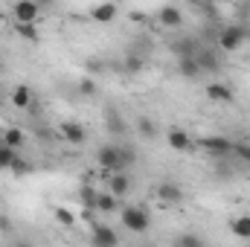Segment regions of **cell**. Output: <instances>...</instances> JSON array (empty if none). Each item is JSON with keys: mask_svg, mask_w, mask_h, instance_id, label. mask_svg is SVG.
Here are the masks:
<instances>
[{"mask_svg": "<svg viewBox=\"0 0 250 247\" xmlns=\"http://www.w3.org/2000/svg\"><path fill=\"white\" fill-rule=\"evenodd\" d=\"M134 160H137V154H134V148H131L128 143H108V145H102V148L96 151L99 169H102V172H114V175L125 172Z\"/></svg>", "mask_w": 250, "mask_h": 247, "instance_id": "obj_1", "label": "cell"}, {"mask_svg": "<svg viewBox=\"0 0 250 247\" xmlns=\"http://www.w3.org/2000/svg\"><path fill=\"white\" fill-rule=\"evenodd\" d=\"M248 38H250V26H245V23H227V26L218 29L215 47H218L221 53H236Z\"/></svg>", "mask_w": 250, "mask_h": 247, "instance_id": "obj_2", "label": "cell"}, {"mask_svg": "<svg viewBox=\"0 0 250 247\" xmlns=\"http://www.w3.org/2000/svg\"><path fill=\"white\" fill-rule=\"evenodd\" d=\"M120 215H123L125 230H131V233H146L151 227V218H148V212L143 206H125Z\"/></svg>", "mask_w": 250, "mask_h": 247, "instance_id": "obj_3", "label": "cell"}, {"mask_svg": "<svg viewBox=\"0 0 250 247\" xmlns=\"http://www.w3.org/2000/svg\"><path fill=\"white\" fill-rule=\"evenodd\" d=\"M195 62L201 67V73H218L221 70V50L218 47H201Z\"/></svg>", "mask_w": 250, "mask_h": 247, "instance_id": "obj_4", "label": "cell"}, {"mask_svg": "<svg viewBox=\"0 0 250 247\" xmlns=\"http://www.w3.org/2000/svg\"><path fill=\"white\" fill-rule=\"evenodd\" d=\"M201 47H204V44H201L195 35H184V38H178V41H172V44H169V50L178 56V62H181V59H195Z\"/></svg>", "mask_w": 250, "mask_h": 247, "instance_id": "obj_5", "label": "cell"}, {"mask_svg": "<svg viewBox=\"0 0 250 247\" xmlns=\"http://www.w3.org/2000/svg\"><path fill=\"white\" fill-rule=\"evenodd\" d=\"M38 12H41V6L32 3V0H18V3L12 6L15 23H35V21H38Z\"/></svg>", "mask_w": 250, "mask_h": 247, "instance_id": "obj_6", "label": "cell"}, {"mask_svg": "<svg viewBox=\"0 0 250 247\" xmlns=\"http://www.w3.org/2000/svg\"><path fill=\"white\" fill-rule=\"evenodd\" d=\"M59 134H62L64 143H70V145H82V143L87 140V131H84V125L73 123V120H67V123L59 125Z\"/></svg>", "mask_w": 250, "mask_h": 247, "instance_id": "obj_7", "label": "cell"}, {"mask_svg": "<svg viewBox=\"0 0 250 247\" xmlns=\"http://www.w3.org/2000/svg\"><path fill=\"white\" fill-rule=\"evenodd\" d=\"M90 245L93 247H120V236H117L111 227L99 224V227H93V233H90Z\"/></svg>", "mask_w": 250, "mask_h": 247, "instance_id": "obj_8", "label": "cell"}, {"mask_svg": "<svg viewBox=\"0 0 250 247\" xmlns=\"http://www.w3.org/2000/svg\"><path fill=\"white\" fill-rule=\"evenodd\" d=\"M157 198H160L163 204L175 206V204H181V201H184V189H181L178 184H172V181H163V184L157 186Z\"/></svg>", "mask_w": 250, "mask_h": 247, "instance_id": "obj_9", "label": "cell"}, {"mask_svg": "<svg viewBox=\"0 0 250 247\" xmlns=\"http://www.w3.org/2000/svg\"><path fill=\"white\" fill-rule=\"evenodd\" d=\"M207 99H212V102H233L236 93H233L230 84H224V82H212V84H207Z\"/></svg>", "mask_w": 250, "mask_h": 247, "instance_id": "obj_10", "label": "cell"}, {"mask_svg": "<svg viewBox=\"0 0 250 247\" xmlns=\"http://www.w3.org/2000/svg\"><path fill=\"white\" fill-rule=\"evenodd\" d=\"M198 143H201V148H207L209 154H227V151H233V143H230L227 137H201Z\"/></svg>", "mask_w": 250, "mask_h": 247, "instance_id": "obj_11", "label": "cell"}, {"mask_svg": "<svg viewBox=\"0 0 250 247\" xmlns=\"http://www.w3.org/2000/svg\"><path fill=\"white\" fill-rule=\"evenodd\" d=\"M108 192H111L114 198H125V195L131 192V178H128L125 172L111 175V178H108Z\"/></svg>", "mask_w": 250, "mask_h": 247, "instance_id": "obj_12", "label": "cell"}, {"mask_svg": "<svg viewBox=\"0 0 250 247\" xmlns=\"http://www.w3.org/2000/svg\"><path fill=\"white\" fill-rule=\"evenodd\" d=\"M157 21H160L163 26H172V29H175V26L184 23V12H181L178 6H163V9L157 12Z\"/></svg>", "mask_w": 250, "mask_h": 247, "instance_id": "obj_13", "label": "cell"}, {"mask_svg": "<svg viewBox=\"0 0 250 247\" xmlns=\"http://www.w3.org/2000/svg\"><path fill=\"white\" fill-rule=\"evenodd\" d=\"M12 105H15L18 111H26V108H32V87H26V84H18V87L12 90Z\"/></svg>", "mask_w": 250, "mask_h": 247, "instance_id": "obj_14", "label": "cell"}, {"mask_svg": "<svg viewBox=\"0 0 250 247\" xmlns=\"http://www.w3.org/2000/svg\"><path fill=\"white\" fill-rule=\"evenodd\" d=\"M175 151H187V148H192V137H189L184 128H172L169 131V140H166Z\"/></svg>", "mask_w": 250, "mask_h": 247, "instance_id": "obj_15", "label": "cell"}, {"mask_svg": "<svg viewBox=\"0 0 250 247\" xmlns=\"http://www.w3.org/2000/svg\"><path fill=\"white\" fill-rule=\"evenodd\" d=\"M117 12H120V9H117L114 3H102V6H93V9H90V18H93L96 23H111V21L117 18Z\"/></svg>", "mask_w": 250, "mask_h": 247, "instance_id": "obj_16", "label": "cell"}, {"mask_svg": "<svg viewBox=\"0 0 250 247\" xmlns=\"http://www.w3.org/2000/svg\"><path fill=\"white\" fill-rule=\"evenodd\" d=\"M120 209V198H114L108 189L102 192L99 189V195H96V212H117Z\"/></svg>", "mask_w": 250, "mask_h": 247, "instance_id": "obj_17", "label": "cell"}, {"mask_svg": "<svg viewBox=\"0 0 250 247\" xmlns=\"http://www.w3.org/2000/svg\"><path fill=\"white\" fill-rule=\"evenodd\" d=\"M23 143H26V134H23L21 128H6V131H3V145H6V148L18 151Z\"/></svg>", "mask_w": 250, "mask_h": 247, "instance_id": "obj_18", "label": "cell"}, {"mask_svg": "<svg viewBox=\"0 0 250 247\" xmlns=\"http://www.w3.org/2000/svg\"><path fill=\"white\" fill-rule=\"evenodd\" d=\"M15 32H18L23 41H29V44H38V41H41V35H38V26H35V23H15Z\"/></svg>", "mask_w": 250, "mask_h": 247, "instance_id": "obj_19", "label": "cell"}, {"mask_svg": "<svg viewBox=\"0 0 250 247\" xmlns=\"http://www.w3.org/2000/svg\"><path fill=\"white\" fill-rule=\"evenodd\" d=\"M172 247H204V239L198 233H178Z\"/></svg>", "mask_w": 250, "mask_h": 247, "instance_id": "obj_20", "label": "cell"}, {"mask_svg": "<svg viewBox=\"0 0 250 247\" xmlns=\"http://www.w3.org/2000/svg\"><path fill=\"white\" fill-rule=\"evenodd\" d=\"M178 73H181L184 79H198V76H201V67H198L195 59H181V62H178Z\"/></svg>", "mask_w": 250, "mask_h": 247, "instance_id": "obj_21", "label": "cell"}, {"mask_svg": "<svg viewBox=\"0 0 250 247\" xmlns=\"http://www.w3.org/2000/svg\"><path fill=\"white\" fill-rule=\"evenodd\" d=\"M137 131H140V137H146V140H154V137H157V125H154V120H148V117H140V120H137Z\"/></svg>", "mask_w": 250, "mask_h": 247, "instance_id": "obj_22", "label": "cell"}, {"mask_svg": "<svg viewBox=\"0 0 250 247\" xmlns=\"http://www.w3.org/2000/svg\"><path fill=\"white\" fill-rule=\"evenodd\" d=\"M21 157H18V151H12V148H6L3 143H0V169H15V163H18Z\"/></svg>", "mask_w": 250, "mask_h": 247, "instance_id": "obj_23", "label": "cell"}, {"mask_svg": "<svg viewBox=\"0 0 250 247\" xmlns=\"http://www.w3.org/2000/svg\"><path fill=\"white\" fill-rule=\"evenodd\" d=\"M233 233H236L239 239H248L250 242V215H239V218L233 221Z\"/></svg>", "mask_w": 250, "mask_h": 247, "instance_id": "obj_24", "label": "cell"}, {"mask_svg": "<svg viewBox=\"0 0 250 247\" xmlns=\"http://www.w3.org/2000/svg\"><path fill=\"white\" fill-rule=\"evenodd\" d=\"M96 195H99V189H93V186H82L79 198H82L84 209H96Z\"/></svg>", "mask_w": 250, "mask_h": 247, "instance_id": "obj_25", "label": "cell"}, {"mask_svg": "<svg viewBox=\"0 0 250 247\" xmlns=\"http://www.w3.org/2000/svg\"><path fill=\"white\" fill-rule=\"evenodd\" d=\"M143 67H146L143 56H128V59H125V73H131V76H137Z\"/></svg>", "mask_w": 250, "mask_h": 247, "instance_id": "obj_26", "label": "cell"}, {"mask_svg": "<svg viewBox=\"0 0 250 247\" xmlns=\"http://www.w3.org/2000/svg\"><path fill=\"white\" fill-rule=\"evenodd\" d=\"M108 128H111V134H125V123L120 120V114H108Z\"/></svg>", "mask_w": 250, "mask_h": 247, "instance_id": "obj_27", "label": "cell"}, {"mask_svg": "<svg viewBox=\"0 0 250 247\" xmlns=\"http://www.w3.org/2000/svg\"><path fill=\"white\" fill-rule=\"evenodd\" d=\"M79 93H82V96H93V93H96V82H93V79H82V82H79Z\"/></svg>", "mask_w": 250, "mask_h": 247, "instance_id": "obj_28", "label": "cell"}, {"mask_svg": "<svg viewBox=\"0 0 250 247\" xmlns=\"http://www.w3.org/2000/svg\"><path fill=\"white\" fill-rule=\"evenodd\" d=\"M56 218L62 221L64 227H70V224L76 221V218H73V212H70V209H64V206H56Z\"/></svg>", "mask_w": 250, "mask_h": 247, "instance_id": "obj_29", "label": "cell"}, {"mask_svg": "<svg viewBox=\"0 0 250 247\" xmlns=\"http://www.w3.org/2000/svg\"><path fill=\"white\" fill-rule=\"evenodd\" d=\"M236 148V154L245 160V163H250V143H242V145H233Z\"/></svg>", "mask_w": 250, "mask_h": 247, "instance_id": "obj_30", "label": "cell"}, {"mask_svg": "<svg viewBox=\"0 0 250 247\" xmlns=\"http://www.w3.org/2000/svg\"><path fill=\"white\" fill-rule=\"evenodd\" d=\"M15 247H32V245H29V242H18Z\"/></svg>", "mask_w": 250, "mask_h": 247, "instance_id": "obj_31", "label": "cell"}, {"mask_svg": "<svg viewBox=\"0 0 250 247\" xmlns=\"http://www.w3.org/2000/svg\"><path fill=\"white\" fill-rule=\"evenodd\" d=\"M0 70H3V59H0Z\"/></svg>", "mask_w": 250, "mask_h": 247, "instance_id": "obj_32", "label": "cell"}]
</instances>
